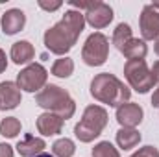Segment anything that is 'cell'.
<instances>
[{"mask_svg": "<svg viewBox=\"0 0 159 157\" xmlns=\"http://www.w3.org/2000/svg\"><path fill=\"white\" fill-rule=\"evenodd\" d=\"M83 26H85V15L81 11H76V9L67 11L57 24L46 30L44 46L56 56H65L76 44L80 34L83 32Z\"/></svg>", "mask_w": 159, "mask_h": 157, "instance_id": "6da1fadb", "label": "cell"}, {"mask_svg": "<svg viewBox=\"0 0 159 157\" xmlns=\"http://www.w3.org/2000/svg\"><path fill=\"white\" fill-rule=\"evenodd\" d=\"M91 94H93L94 100H98L102 104H107L111 107H120L131 96L129 89L117 76H113L109 72H102V74H96L93 78Z\"/></svg>", "mask_w": 159, "mask_h": 157, "instance_id": "7a4b0ae2", "label": "cell"}, {"mask_svg": "<svg viewBox=\"0 0 159 157\" xmlns=\"http://www.w3.org/2000/svg\"><path fill=\"white\" fill-rule=\"evenodd\" d=\"M35 104L48 109L50 113L59 115L63 120H69L76 111V104L70 94L57 85H44V89H41L35 96Z\"/></svg>", "mask_w": 159, "mask_h": 157, "instance_id": "3957f363", "label": "cell"}, {"mask_svg": "<svg viewBox=\"0 0 159 157\" xmlns=\"http://www.w3.org/2000/svg\"><path fill=\"white\" fill-rule=\"evenodd\" d=\"M107 126V111L100 105H89L83 111V117L74 128V135L80 142H91L98 135H102L104 128Z\"/></svg>", "mask_w": 159, "mask_h": 157, "instance_id": "277c9868", "label": "cell"}, {"mask_svg": "<svg viewBox=\"0 0 159 157\" xmlns=\"http://www.w3.org/2000/svg\"><path fill=\"white\" fill-rule=\"evenodd\" d=\"M124 76L137 92H143V94L156 85L152 70H148L144 59H128L124 65Z\"/></svg>", "mask_w": 159, "mask_h": 157, "instance_id": "5b68a950", "label": "cell"}, {"mask_svg": "<svg viewBox=\"0 0 159 157\" xmlns=\"http://www.w3.org/2000/svg\"><path fill=\"white\" fill-rule=\"evenodd\" d=\"M109 56V41L104 34L96 32V34H91L85 44H83V50H81V59L85 61V65L89 67H100L106 63Z\"/></svg>", "mask_w": 159, "mask_h": 157, "instance_id": "8992f818", "label": "cell"}, {"mask_svg": "<svg viewBox=\"0 0 159 157\" xmlns=\"http://www.w3.org/2000/svg\"><path fill=\"white\" fill-rule=\"evenodd\" d=\"M46 79H48L46 69H44L43 65H39V63H32V65H28L24 70L19 72V76H17V85H19V89H22V91H26V92H35V91L44 89Z\"/></svg>", "mask_w": 159, "mask_h": 157, "instance_id": "52a82bcc", "label": "cell"}, {"mask_svg": "<svg viewBox=\"0 0 159 157\" xmlns=\"http://www.w3.org/2000/svg\"><path fill=\"white\" fill-rule=\"evenodd\" d=\"M139 24H141V34H143L144 41L157 39L159 37V2L148 4V6L143 7Z\"/></svg>", "mask_w": 159, "mask_h": 157, "instance_id": "ba28073f", "label": "cell"}, {"mask_svg": "<svg viewBox=\"0 0 159 157\" xmlns=\"http://www.w3.org/2000/svg\"><path fill=\"white\" fill-rule=\"evenodd\" d=\"M111 20H113V9H111V6L106 4V2L96 0V2L93 4V7L85 11V22H89V24H91L93 28H96V30L106 28Z\"/></svg>", "mask_w": 159, "mask_h": 157, "instance_id": "9c48e42d", "label": "cell"}, {"mask_svg": "<svg viewBox=\"0 0 159 157\" xmlns=\"http://www.w3.org/2000/svg\"><path fill=\"white\" fill-rule=\"evenodd\" d=\"M143 107L139 104H122L117 107V120L122 128H135L143 122Z\"/></svg>", "mask_w": 159, "mask_h": 157, "instance_id": "30bf717a", "label": "cell"}, {"mask_svg": "<svg viewBox=\"0 0 159 157\" xmlns=\"http://www.w3.org/2000/svg\"><path fill=\"white\" fill-rule=\"evenodd\" d=\"M20 104V89L13 81L0 83V109H15Z\"/></svg>", "mask_w": 159, "mask_h": 157, "instance_id": "8fae6325", "label": "cell"}, {"mask_svg": "<svg viewBox=\"0 0 159 157\" xmlns=\"http://www.w3.org/2000/svg\"><path fill=\"white\" fill-rule=\"evenodd\" d=\"M26 24V15L22 9H9L2 15V32L6 35H15Z\"/></svg>", "mask_w": 159, "mask_h": 157, "instance_id": "7c38bea8", "label": "cell"}, {"mask_svg": "<svg viewBox=\"0 0 159 157\" xmlns=\"http://www.w3.org/2000/svg\"><path fill=\"white\" fill-rule=\"evenodd\" d=\"M63 122H65V120L59 117V115L46 111V113H43V115L37 118V129H39L41 135H44V137L57 135V133H61V129H63Z\"/></svg>", "mask_w": 159, "mask_h": 157, "instance_id": "4fadbf2b", "label": "cell"}, {"mask_svg": "<svg viewBox=\"0 0 159 157\" xmlns=\"http://www.w3.org/2000/svg\"><path fill=\"white\" fill-rule=\"evenodd\" d=\"M44 148H46V142L35 135H30V133L22 141H19V144H17V152L22 157H35L43 154Z\"/></svg>", "mask_w": 159, "mask_h": 157, "instance_id": "5bb4252c", "label": "cell"}, {"mask_svg": "<svg viewBox=\"0 0 159 157\" xmlns=\"http://www.w3.org/2000/svg\"><path fill=\"white\" fill-rule=\"evenodd\" d=\"M35 56V50L32 46V43L28 41H17L13 46H11V61L15 65H24V63H30Z\"/></svg>", "mask_w": 159, "mask_h": 157, "instance_id": "9a60e30c", "label": "cell"}, {"mask_svg": "<svg viewBox=\"0 0 159 157\" xmlns=\"http://www.w3.org/2000/svg\"><path fill=\"white\" fill-rule=\"evenodd\" d=\"M141 142V133L135 128H120L117 131V144L122 150H131Z\"/></svg>", "mask_w": 159, "mask_h": 157, "instance_id": "2e32d148", "label": "cell"}, {"mask_svg": "<svg viewBox=\"0 0 159 157\" xmlns=\"http://www.w3.org/2000/svg\"><path fill=\"white\" fill-rule=\"evenodd\" d=\"M120 52H122L128 59H144L146 54H148V48H146L144 41L133 39V37H131V39L124 44V48H122Z\"/></svg>", "mask_w": 159, "mask_h": 157, "instance_id": "e0dca14e", "label": "cell"}, {"mask_svg": "<svg viewBox=\"0 0 159 157\" xmlns=\"http://www.w3.org/2000/svg\"><path fill=\"white\" fill-rule=\"evenodd\" d=\"M76 152V146L70 139H57L54 144H52V154L54 157H72Z\"/></svg>", "mask_w": 159, "mask_h": 157, "instance_id": "ac0fdd59", "label": "cell"}, {"mask_svg": "<svg viewBox=\"0 0 159 157\" xmlns=\"http://www.w3.org/2000/svg\"><path fill=\"white\" fill-rule=\"evenodd\" d=\"M20 133V120L15 117H6L0 122V135L7 137V139H13Z\"/></svg>", "mask_w": 159, "mask_h": 157, "instance_id": "d6986e66", "label": "cell"}, {"mask_svg": "<svg viewBox=\"0 0 159 157\" xmlns=\"http://www.w3.org/2000/svg\"><path fill=\"white\" fill-rule=\"evenodd\" d=\"M74 72V63L70 57H61L52 65V74L57 78H69Z\"/></svg>", "mask_w": 159, "mask_h": 157, "instance_id": "ffe728a7", "label": "cell"}, {"mask_svg": "<svg viewBox=\"0 0 159 157\" xmlns=\"http://www.w3.org/2000/svg\"><path fill=\"white\" fill-rule=\"evenodd\" d=\"M129 39H131V28H129L128 24L120 22L119 26L115 28V32H113V44L117 46V50H122L124 44Z\"/></svg>", "mask_w": 159, "mask_h": 157, "instance_id": "44dd1931", "label": "cell"}, {"mask_svg": "<svg viewBox=\"0 0 159 157\" xmlns=\"http://www.w3.org/2000/svg\"><path fill=\"white\" fill-rule=\"evenodd\" d=\"M93 157H120V154L109 141H102L93 148Z\"/></svg>", "mask_w": 159, "mask_h": 157, "instance_id": "7402d4cb", "label": "cell"}, {"mask_svg": "<svg viewBox=\"0 0 159 157\" xmlns=\"http://www.w3.org/2000/svg\"><path fill=\"white\" fill-rule=\"evenodd\" d=\"M131 157H159V150L156 146H144L139 152H135Z\"/></svg>", "mask_w": 159, "mask_h": 157, "instance_id": "603a6c76", "label": "cell"}, {"mask_svg": "<svg viewBox=\"0 0 159 157\" xmlns=\"http://www.w3.org/2000/svg\"><path fill=\"white\" fill-rule=\"evenodd\" d=\"M39 6L43 9H46V11H56V9L61 7V2H44V0H41Z\"/></svg>", "mask_w": 159, "mask_h": 157, "instance_id": "cb8c5ba5", "label": "cell"}, {"mask_svg": "<svg viewBox=\"0 0 159 157\" xmlns=\"http://www.w3.org/2000/svg\"><path fill=\"white\" fill-rule=\"evenodd\" d=\"M0 157H13V148L6 142H0Z\"/></svg>", "mask_w": 159, "mask_h": 157, "instance_id": "d4e9b609", "label": "cell"}, {"mask_svg": "<svg viewBox=\"0 0 159 157\" xmlns=\"http://www.w3.org/2000/svg\"><path fill=\"white\" fill-rule=\"evenodd\" d=\"M6 67H7V59H6V54H4V50L0 48V74L6 70Z\"/></svg>", "mask_w": 159, "mask_h": 157, "instance_id": "484cf974", "label": "cell"}, {"mask_svg": "<svg viewBox=\"0 0 159 157\" xmlns=\"http://www.w3.org/2000/svg\"><path fill=\"white\" fill-rule=\"evenodd\" d=\"M152 105H154V107H159V87L154 91V96H152Z\"/></svg>", "mask_w": 159, "mask_h": 157, "instance_id": "4316f807", "label": "cell"}, {"mask_svg": "<svg viewBox=\"0 0 159 157\" xmlns=\"http://www.w3.org/2000/svg\"><path fill=\"white\" fill-rule=\"evenodd\" d=\"M152 76L156 79V83H159V61L154 65V69H152Z\"/></svg>", "mask_w": 159, "mask_h": 157, "instance_id": "83f0119b", "label": "cell"}, {"mask_svg": "<svg viewBox=\"0 0 159 157\" xmlns=\"http://www.w3.org/2000/svg\"><path fill=\"white\" fill-rule=\"evenodd\" d=\"M156 54L159 56V37H157V43H156Z\"/></svg>", "mask_w": 159, "mask_h": 157, "instance_id": "f1b7e54d", "label": "cell"}, {"mask_svg": "<svg viewBox=\"0 0 159 157\" xmlns=\"http://www.w3.org/2000/svg\"><path fill=\"white\" fill-rule=\"evenodd\" d=\"M35 157H54V155H50V154H39V155H35Z\"/></svg>", "mask_w": 159, "mask_h": 157, "instance_id": "f546056e", "label": "cell"}]
</instances>
